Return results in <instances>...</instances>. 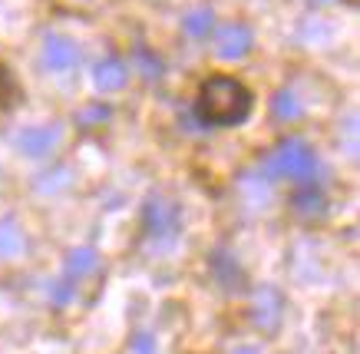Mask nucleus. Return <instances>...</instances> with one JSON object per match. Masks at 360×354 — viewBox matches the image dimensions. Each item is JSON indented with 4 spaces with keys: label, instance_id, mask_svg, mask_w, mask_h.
<instances>
[{
    "label": "nucleus",
    "instance_id": "obj_1",
    "mask_svg": "<svg viewBox=\"0 0 360 354\" xmlns=\"http://www.w3.org/2000/svg\"><path fill=\"white\" fill-rule=\"evenodd\" d=\"M255 96L251 89L235 77H208L198 89L195 116L205 126H238L248 120Z\"/></svg>",
    "mask_w": 360,
    "mask_h": 354
},
{
    "label": "nucleus",
    "instance_id": "obj_2",
    "mask_svg": "<svg viewBox=\"0 0 360 354\" xmlns=\"http://www.w3.org/2000/svg\"><path fill=\"white\" fill-rule=\"evenodd\" d=\"M264 172L278 179H295V182H311L317 172V156L304 139H284L268 153Z\"/></svg>",
    "mask_w": 360,
    "mask_h": 354
},
{
    "label": "nucleus",
    "instance_id": "obj_3",
    "mask_svg": "<svg viewBox=\"0 0 360 354\" xmlns=\"http://www.w3.org/2000/svg\"><path fill=\"white\" fill-rule=\"evenodd\" d=\"M142 222H146V235L153 242H169L175 239L179 225H182V212L172 199H162V196H153L146 202V212H142Z\"/></svg>",
    "mask_w": 360,
    "mask_h": 354
},
{
    "label": "nucleus",
    "instance_id": "obj_4",
    "mask_svg": "<svg viewBox=\"0 0 360 354\" xmlns=\"http://www.w3.org/2000/svg\"><path fill=\"white\" fill-rule=\"evenodd\" d=\"M44 67L53 73H70L79 67V46L63 34H50L44 40Z\"/></svg>",
    "mask_w": 360,
    "mask_h": 354
},
{
    "label": "nucleus",
    "instance_id": "obj_5",
    "mask_svg": "<svg viewBox=\"0 0 360 354\" xmlns=\"http://www.w3.org/2000/svg\"><path fill=\"white\" fill-rule=\"evenodd\" d=\"M60 136H63L60 126H30V129H23L17 136V149L23 156H30V159H44L60 146Z\"/></svg>",
    "mask_w": 360,
    "mask_h": 354
},
{
    "label": "nucleus",
    "instance_id": "obj_6",
    "mask_svg": "<svg viewBox=\"0 0 360 354\" xmlns=\"http://www.w3.org/2000/svg\"><path fill=\"white\" fill-rule=\"evenodd\" d=\"M251 44H255V37L245 23H225L215 37V53L221 60H241L251 50Z\"/></svg>",
    "mask_w": 360,
    "mask_h": 354
},
{
    "label": "nucleus",
    "instance_id": "obj_7",
    "mask_svg": "<svg viewBox=\"0 0 360 354\" xmlns=\"http://www.w3.org/2000/svg\"><path fill=\"white\" fill-rule=\"evenodd\" d=\"M93 80H96V87L103 89V93H116V89H122L129 83V67L122 63L120 56H106L103 63H96Z\"/></svg>",
    "mask_w": 360,
    "mask_h": 354
},
{
    "label": "nucleus",
    "instance_id": "obj_8",
    "mask_svg": "<svg viewBox=\"0 0 360 354\" xmlns=\"http://www.w3.org/2000/svg\"><path fill=\"white\" fill-rule=\"evenodd\" d=\"M96 268H99V252L93 245H79V248H73V252L66 255V278L70 282H79V278L93 275Z\"/></svg>",
    "mask_w": 360,
    "mask_h": 354
},
{
    "label": "nucleus",
    "instance_id": "obj_9",
    "mask_svg": "<svg viewBox=\"0 0 360 354\" xmlns=\"http://www.w3.org/2000/svg\"><path fill=\"white\" fill-rule=\"evenodd\" d=\"M255 321L262 324V328H278V321H281V295L274 291V288H262L258 291V305H255Z\"/></svg>",
    "mask_w": 360,
    "mask_h": 354
},
{
    "label": "nucleus",
    "instance_id": "obj_10",
    "mask_svg": "<svg viewBox=\"0 0 360 354\" xmlns=\"http://www.w3.org/2000/svg\"><path fill=\"white\" fill-rule=\"evenodd\" d=\"M23 248H27V239L20 225L13 219H0V258H17Z\"/></svg>",
    "mask_w": 360,
    "mask_h": 354
},
{
    "label": "nucleus",
    "instance_id": "obj_11",
    "mask_svg": "<svg viewBox=\"0 0 360 354\" xmlns=\"http://www.w3.org/2000/svg\"><path fill=\"white\" fill-rule=\"evenodd\" d=\"M271 113H274V120L295 122V120H301V116H304V106H301V100H297L291 89H281V93H274Z\"/></svg>",
    "mask_w": 360,
    "mask_h": 354
},
{
    "label": "nucleus",
    "instance_id": "obj_12",
    "mask_svg": "<svg viewBox=\"0 0 360 354\" xmlns=\"http://www.w3.org/2000/svg\"><path fill=\"white\" fill-rule=\"evenodd\" d=\"M182 27H186L188 37H195V40H202V37L212 34V27H215V13L208 11V7H198V11L186 13V20H182Z\"/></svg>",
    "mask_w": 360,
    "mask_h": 354
},
{
    "label": "nucleus",
    "instance_id": "obj_13",
    "mask_svg": "<svg viewBox=\"0 0 360 354\" xmlns=\"http://www.w3.org/2000/svg\"><path fill=\"white\" fill-rule=\"evenodd\" d=\"M70 176H73V172L66 166H60L56 172H44L40 182H37V189H40V192H60V189L70 186Z\"/></svg>",
    "mask_w": 360,
    "mask_h": 354
},
{
    "label": "nucleus",
    "instance_id": "obj_14",
    "mask_svg": "<svg viewBox=\"0 0 360 354\" xmlns=\"http://www.w3.org/2000/svg\"><path fill=\"white\" fill-rule=\"evenodd\" d=\"M295 206L301 215H314V212H321V206H324V199H321V192H297L295 196Z\"/></svg>",
    "mask_w": 360,
    "mask_h": 354
},
{
    "label": "nucleus",
    "instance_id": "obj_15",
    "mask_svg": "<svg viewBox=\"0 0 360 354\" xmlns=\"http://www.w3.org/2000/svg\"><path fill=\"white\" fill-rule=\"evenodd\" d=\"M136 60H139L142 77H146V80H159V77H162V63H159L149 50H136Z\"/></svg>",
    "mask_w": 360,
    "mask_h": 354
},
{
    "label": "nucleus",
    "instance_id": "obj_16",
    "mask_svg": "<svg viewBox=\"0 0 360 354\" xmlns=\"http://www.w3.org/2000/svg\"><path fill=\"white\" fill-rule=\"evenodd\" d=\"M132 354H159V351H155V338H153V334H146V331L136 334V338H132Z\"/></svg>",
    "mask_w": 360,
    "mask_h": 354
},
{
    "label": "nucleus",
    "instance_id": "obj_17",
    "mask_svg": "<svg viewBox=\"0 0 360 354\" xmlns=\"http://www.w3.org/2000/svg\"><path fill=\"white\" fill-rule=\"evenodd\" d=\"M110 116V110H103V106H93V110H83L79 113V126H93V122H103Z\"/></svg>",
    "mask_w": 360,
    "mask_h": 354
},
{
    "label": "nucleus",
    "instance_id": "obj_18",
    "mask_svg": "<svg viewBox=\"0 0 360 354\" xmlns=\"http://www.w3.org/2000/svg\"><path fill=\"white\" fill-rule=\"evenodd\" d=\"M53 298L56 301H70V298H73V288H70V282H56Z\"/></svg>",
    "mask_w": 360,
    "mask_h": 354
},
{
    "label": "nucleus",
    "instance_id": "obj_19",
    "mask_svg": "<svg viewBox=\"0 0 360 354\" xmlns=\"http://www.w3.org/2000/svg\"><path fill=\"white\" fill-rule=\"evenodd\" d=\"M235 354H262V351H258V348H238Z\"/></svg>",
    "mask_w": 360,
    "mask_h": 354
}]
</instances>
